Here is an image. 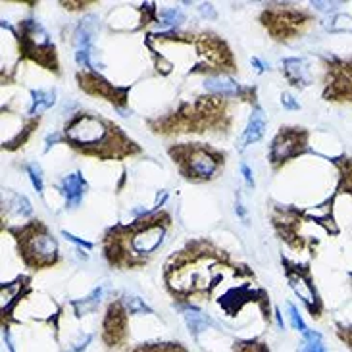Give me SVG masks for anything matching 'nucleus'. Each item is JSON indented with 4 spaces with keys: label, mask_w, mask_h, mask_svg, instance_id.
I'll return each mask as SVG.
<instances>
[{
    "label": "nucleus",
    "mask_w": 352,
    "mask_h": 352,
    "mask_svg": "<svg viewBox=\"0 0 352 352\" xmlns=\"http://www.w3.org/2000/svg\"><path fill=\"white\" fill-rule=\"evenodd\" d=\"M228 276L254 277V274L247 266L233 264L226 250L206 239L189 241L164 266L166 289L181 302H190L195 296L210 295V291Z\"/></svg>",
    "instance_id": "obj_1"
},
{
    "label": "nucleus",
    "mask_w": 352,
    "mask_h": 352,
    "mask_svg": "<svg viewBox=\"0 0 352 352\" xmlns=\"http://www.w3.org/2000/svg\"><path fill=\"white\" fill-rule=\"evenodd\" d=\"M172 216L168 212H151L129 223H118L106 229L102 237V254L108 266L116 270L143 267L153 254L162 247Z\"/></svg>",
    "instance_id": "obj_2"
},
{
    "label": "nucleus",
    "mask_w": 352,
    "mask_h": 352,
    "mask_svg": "<svg viewBox=\"0 0 352 352\" xmlns=\"http://www.w3.org/2000/svg\"><path fill=\"white\" fill-rule=\"evenodd\" d=\"M64 143L87 158L96 160H125L143 153L129 135L102 116L79 112L62 129Z\"/></svg>",
    "instance_id": "obj_3"
},
{
    "label": "nucleus",
    "mask_w": 352,
    "mask_h": 352,
    "mask_svg": "<svg viewBox=\"0 0 352 352\" xmlns=\"http://www.w3.org/2000/svg\"><path fill=\"white\" fill-rule=\"evenodd\" d=\"M148 129L162 137L185 133H229L233 125L229 98L204 95L181 102L173 112L146 120Z\"/></svg>",
    "instance_id": "obj_4"
},
{
    "label": "nucleus",
    "mask_w": 352,
    "mask_h": 352,
    "mask_svg": "<svg viewBox=\"0 0 352 352\" xmlns=\"http://www.w3.org/2000/svg\"><path fill=\"white\" fill-rule=\"evenodd\" d=\"M16 241L18 254L29 270H45L60 262V248L47 223L41 219H29L18 228L6 229Z\"/></svg>",
    "instance_id": "obj_5"
},
{
    "label": "nucleus",
    "mask_w": 352,
    "mask_h": 352,
    "mask_svg": "<svg viewBox=\"0 0 352 352\" xmlns=\"http://www.w3.org/2000/svg\"><path fill=\"white\" fill-rule=\"evenodd\" d=\"M168 154L181 177L189 183L214 181L226 166V153L204 143L172 144Z\"/></svg>",
    "instance_id": "obj_6"
},
{
    "label": "nucleus",
    "mask_w": 352,
    "mask_h": 352,
    "mask_svg": "<svg viewBox=\"0 0 352 352\" xmlns=\"http://www.w3.org/2000/svg\"><path fill=\"white\" fill-rule=\"evenodd\" d=\"M14 38L18 41L19 60L33 62V64L60 76L56 47L48 37L47 29L43 28L37 19H23L19 23L18 33L14 31Z\"/></svg>",
    "instance_id": "obj_7"
},
{
    "label": "nucleus",
    "mask_w": 352,
    "mask_h": 352,
    "mask_svg": "<svg viewBox=\"0 0 352 352\" xmlns=\"http://www.w3.org/2000/svg\"><path fill=\"white\" fill-rule=\"evenodd\" d=\"M314 14L310 10L293 8V6H270L260 14V23L266 28L277 43H289L302 37L314 25Z\"/></svg>",
    "instance_id": "obj_8"
},
{
    "label": "nucleus",
    "mask_w": 352,
    "mask_h": 352,
    "mask_svg": "<svg viewBox=\"0 0 352 352\" xmlns=\"http://www.w3.org/2000/svg\"><path fill=\"white\" fill-rule=\"evenodd\" d=\"M324 67V96L331 104H352V56L329 54L322 58Z\"/></svg>",
    "instance_id": "obj_9"
},
{
    "label": "nucleus",
    "mask_w": 352,
    "mask_h": 352,
    "mask_svg": "<svg viewBox=\"0 0 352 352\" xmlns=\"http://www.w3.org/2000/svg\"><path fill=\"white\" fill-rule=\"evenodd\" d=\"M281 264H283L285 277L289 281V287L293 289V293L300 298V302L305 305L308 314L312 316L314 320H320L322 314H324L325 306L314 285L310 264H298V262H293L289 258H281Z\"/></svg>",
    "instance_id": "obj_10"
},
{
    "label": "nucleus",
    "mask_w": 352,
    "mask_h": 352,
    "mask_svg": "<svg viewBox=\"0 0 352 352\" xmlns=\"http://www.w3.org/2000/svg\"><path fill=\"white\" fill-rule=\"evenodd\" d=\"M312 153L310 148V131L305 127H281L270 144V166L279 172L287 162Z\"/></svg>",
    "instance_id": "obj_11"
},
{
    "label": "nucleus",
    "mask_w": 352,
    "mask_h": 352,
    "mask_svg": "<svg viewBox=\"0 0 352 352\" xmlns=\"http://www.w3.org/2000/svg\"><path fill=\"white\" fill-rule=\"evenodd\" d=\"M272 226L276 229L281 241H285L287 245L295 250H305L308 241L300 233V226L308 221L305 218V210L295 208V206H283V204H276L272 208Z\"/></svg>",
    "instance_id": "obj_12"
},
{
    "label": "nucleus",
    "mask_w": 352,
    "mask_h": 352,
    "mask_svg": "<svg viewBox=\"0 0 352 352\" xmlns=\"http://www.w3.org/2000/svg\"><path fill=\"white\" fill-rule=\"evenodd\" d=\"M76 79L79 89L85 95L104 98L110 104H114L118 110H124L127 102H129V91H131V87L114 85V83H110L108 79L100 76L98 72L81 69V72H77Z\"/></svg>",
    "instance_id": "obj_13"
},
{
    "label": "nucleus",
    "mask_w": 352,
    "mask_h": 352,
    "mask_svg": "<svg viewBox=\"0 0 352 352\" xmlns=\"http://www.w3.org/2000/svg\"><path fill=\"white\" fill-rule=\"evenodd\" d=\"M127 308L124 300L108 305L104 322H102V341L108 346H120L127 337Z\"/></svg>",
    "instance_id": "obj_14"
},
{
    "label": "nucleus",
    "mask_w": 352,
    "mask_h": 352,
    "mask_svg": "<svg viewBox=\"0 0 352 352\" xmlns=\"http://www.w3.org/2000/svg\"><path fill=\"white\" fill-rule=\"evenodd\" d=\"M60 195L64 197V202H66V208H77L83 199H85L87 189H89V183L83 177L81 172H74L64 175L60 183L56 185Z\"/></svg>",
    "instance_id": "obj_15"
},
{
    "label": "nucleus",
    "mask_w": 352,
    "mask_h": 352,
    "mask_svg": "<svg viewBox=\"0 0 352 352\" xmlns=\"http://www.w3.org/2000/svg\"><path fill=\"white\" fill-rule=\"evenodd\" d=\"M283 76L293 87L298 89H306L312 85V72H310V64L305 58H285L283 64Z\"/></svg>",
    "instance_id": "obj_16"
},
{
    "label": "nucleus",
    "mask_w": 352,
    "mask_h": 352,
    "mask_svg": "<svg viewBox=\"0 0 352 352\" xmlns=\"http://www.w3.org/2000/svg\"><path fill=\"white\" fill-rule=\"evenodd\" d=\"M266 114H264V110L256 104L252 108L250 120H248L247 127H245V131H243L241 139H239V151H245L250 144L258 143V141L264 137V133H266Z\"/></svg>",
    "instance_id": "obj_17"
},
{
    "label": "nucleus",
    "mask_w": 352,
    "mask_h": 352,
    "mask_svg": "<svg viewBox=\"0 0 352 352\" xmlns=\"http://www.w3.org/2000/svg\"><path fill=\"white\" fill-rule=\"evenodd\" d=\"M331 164L337 170V189H335V197L339 195H349L352 197V158L346 154H341L337 158H329Z\"/></svg>",
    "instance_id": "obj_18"
},
{
    "label": "nucleus",
    "mask_w": 352,
    "mask_h": 352,
    "mask_svg": "<svg viewBox=\"0 0 352 352\" xmlns=\"http://www.w3.org/2000/svg\"><path fill=\"white\" fill-rule=\"evenodd\" d=\"M56 104V93L54 91H45V89H31V106H29L28 114L31 118L41 116L43 112L50 110Z\"/></svg>",
    "instance_id": "obj_19"
},
{
    "label": "nucleus",
    "mask_w": 352,
    "mask_h": 352,
    "mask_svg": "<svg viewBox=\"0 0 352 352\" xmlns=\"http://www.w3.org/2000/svg\"><path fill=\"white\" fill-rule=\"evenodd\" d=\"M2 204H4V210H8L16 216H21V218H28L33 214V206L28 200V197L19 195V192H14V190H6L4 192V199H2Z\"/></svg>",
    "instance_id": "obj_20"
},
{
    "label": "nucleus",
    "mask_w": 352,
    "mask_h": 352,
    "mask_svg": "<svg viewBox=\"0 0 352 352\" xmlns=\"http://www.w3.org/2000/svg\"><path fill=\"white\" fill-rule=\"evenodd\" d=\"M183 21H185V16L179 8H162L158 12V19H156V23L166 31H175V28H179Z\"/></svg>",
    "instance_id": "obj_21"
},
{
    "label": "nucleus",
    "mask_w": 352,
    "mask_h": 352,
    "mask_svg": "<svg viewBox=\"0 0 352 352\" xmlns=\"http://www.w3.org/2000/svg\"><path fill=\"white\" fill-rule=\"evenodd\" d=\"M100 298H102V287H98L95 289L93 293L85 298H81V300H74L72 306H74V310H76L77 316H85L89 312H95L98 305H100Z\"/></svg>",
    "instance_id": "obj_22"
},
{
    "label": "nucleus",
    "mask_w": 352,
    "mask_h": 352,
    "mask_svg": "<svg viewBox=\"0 0 352 352\" xmlns=\"http://www.w3.org/2000/svg\"><path fill=\"white\" fill-rule=\"evenodd\" d=\"M298 352H327V346H325L322 333L308 329V331L302 335V344H300Z\"/></svg>",
    "instance_id": "obj_23"
},
{
    "label": "nucleus",
    "mask_w": 352,
    "mask_h": 352,
    "mask_svg": "<svg viewBox=\"0 0 352 352\" xmlns=\"http://www.w3.org/2000/svg\"><path fill=\"white\" fill-rule=\"evenodd\" d=\"M325 28L331 33H352V16H349V14H335Z\"/></svg>",
    "instance_id": "obj_24"
},
{
    "label": "nucleus",
    "mask_w": 352,
    "mask_h": 352,
    "mask_svg": "<svg viewBox=\"0 0 352 352\" xmlns=\"http://www.w3.org/2000/svg\"><path fill=\"white\" fill-rule=\"evenodd\" d=\"M122 300H124V305H125V308H127V312H129V314H135V316L153 314V310L148 308V305L144 302L143 298H139V296L125 295Z\"/></svg>",
    "instance_id": "obj_25"
},
{
    "label": "nucleus",
    "mask_w": 352,
    "mask_h": 352,
    "mask_svg": "<svg viewBox=\"0 0 352 352\" xmlns=\"http://www.w3.org/2000/svg\"><path fill=\"white\" fill-rule=\"evenodd\" d=\"M131 352H189L185 346H181L179 343H153L137 346Z\"/></svg>",
    "instance_id": "obj_26"
},
{
    "label": "nucleus",
    "mask_w": 352,
    "mask_h": 352,
    "mask_svg": "<svg viewBox=\"0 0 352 352\" xmlns=\"http://www.w3.org/2000/svg\"><path fill=\"white\" fill-rule=\"evenodd\" d=\"M25 172H28L29 179H31V185H33V189L37 190V192H43L45 189V179H43V170H41V166L37 162H31L25 166Z\"/></svg>",
    "instance_id": "obj_27"
},
{
    "label": "nucleus",
    "mask_w": 352,
    "mask_h": 352,
    "mask_svg": "<svg viewBox=\"0 0 352 352\" xmlns=\"http://www.w3.org/2000/svg\"><path fill=\"white\" fill-rule=\"evenodd\" d=\"M287 318H289V322H291V327H293V329L300 331L302 335L308 331V327H306L305 320H302V316H300L298 308H296L293 302H287Z\"/></svg>",
    "instance_id": "obj_28"
},
{
    "label": "nucleus",
    "mask_w": 352,
    "mask_h": 352,
    "mask_svg": "<svg viewBox=\"0 0 352 352\" xmlns=\"http://www.w3.org/2000/svg\"><path fill=\"white\" fill-rule=\"evenodd\" d=\"M233 352H270V349H267V344L260 343V341L248 339V341H239V343H235Z\"/></svg>",
    "instance_id": "obj_29"
},
{
    "label": "nucleus",
    "mask_w": 352,
    "mask_h": 352,
    "mask_svg": "<svg viewBox=\"0 0 352 352\" xmlns=\"http://www.w3.org/2000/svg\"><path fill=\"white\" fill-rule=\"evenodd\" d=\"M335 333L339 337V341L344 343V346L352 352V325L351 324H335Z\"/></svg>",
    "instance_id": "obj_30"
},
{
    "label": "nucleus",
    "mask_w": 352,
    "mask_h": 352,
    "mask_svg": "<svg viewBox=\"0 0 352 352\" xmlns=\"http://www.w3.org/2000/svg\"><path fill=\"white\" fill-rule=\"evenodd\" d=\"M62 235L66 237V241H69V243H74V245H77V247L85 248V250H91V248L95 247L91 241H85V239H79L76 237V235H72V233H67V231H62Z\"/></svg>",
    "instance_id": "obj_31"
},
{
    "label": "nucleus",
    "mask_w": 352,
    "mask_h": 352,
    "mask_svg": "<svg viewBox=\"0 0 352 352\" xmlns=\"http://www.w3.org/2000/svg\"><path fill=\"white\" fill-rule=\"evenodd\" d=\"M281 104H283V108H287V110H300V102H298L293 95H289V93H283V95H281Z\"/></svg>",
    "instance_id": "obj_32"
},
{
    "label": "nucleus",
    "mask_w": 352,
    "mask_h": 352,
    "mask_svg": "<svg viewBox=\"0 0 352 352\" xmlns=\"http://www.w3.org/2000/svg\"><path fill=\"white\" fill-rule=\"evenodd\" d=\"M241 173H243V179L247 181L248 187H254V175H252V170H250L245 162L241 164Z\"/></svg>",
    "instance_id": "obj_33"
},
{
    "label": "nucleus",
    "mask_w": 352,
    "mask_h": 352,
    "mask_svg": "<svg viewBox=\"0 0 352 352\" xmlns=\"http://www.w3.org/2000/svg\"><path fill=\"white\" fill-rule=\"evenodd\" d=\"M91 339H93L91 335H83V337H81L79 341H76V343H74L72 351H74V352H83L87 349V343H91Z\"/></svg>",
    "instance_id": "obj_34"
},
{
    "label": "nucleus",
    "mask_w": 352,
    "mask_h": 352,
    "mask_svg": "<svg viewBox=\"0 0 352 352\" xmlns=\"http://www.w3.org/2000/svg\"><path fill=\"white\" fill-rule=\"evenodd\" d=\"M312 6L320 12H333L339 6V2H312Z\"/></svg>",
    "instance_id": "obj_35"
},
{
    "label": "nucleus",
    "mask_w": 352,
    "mask_h": 352,
    "mask_svg": "<svg viewBox=\"0 0 352 352\" xmlns=\"http://www.w3.org/2000/svg\"><path fill=\"white\" fill-rule=\"evenodd\" d=\"M200 14L206 16V18H216V12H214L212 4H200Z\"/></svg>",
    "instance_id": "obj_36"
},
{
    "label": "nucleus",
    "mask_w": 352,
    "mask_h": 352,
    "mask_svg": "<svg viewBox=\"0 0 352 352\" xmlns=\"http://www.w3.org/2000/svg\"><path fill=\"white\" fill-rule=\"evenodd\" d=\"M64 4V8L66 10H81V6L85 8L89 4H93V2H62Z\"/></svg>",
    "instance_id": "obj_37"
},
{
    "label": "nucleus",
    "mask_w": 352,
    "mask_h": 352,
    "mask_svg": "<svg viewBox=\"0 0 352 352\" xmlns=\"http://www.w3.org/2000/svg\"><path fill=\"white\" fill-rule=\"evenodd\" d=\"M235 212H237L239 216H241V219L247 223V208L243 206V202H241V199H237V202H235Z\"/></svg>",
    "instance_id": "obj_38"
},
{
    "label": "nucleus",
    "mask_w": 352,
    "mask_h": 352,
    "mask_svg": "<svg viewBox=\"0 0 352 352\" xmlns=\"http://www.w3.org/2000/svg\"><path fill=\"white\" fill-rule=\"evenodd\" d=\"M250 64L256 67L258 74H264V72H266V66H264V64H262V62H260L258 58H252V60H250Z\"/></svg>",
    "instance_id": "obj_39"
},
{
    "label": "nucleus",
    "mask_w": 352,
    "mask_h": 352,
    "mask_svg": "<svg viewBox=\"0 0 352 352\" xmlns=\"http://www.w3.org/2000/svg\"><path fill=\"white\" fill-rule=\"evenodd\" d=\"M349 279H351V285H352V272H349Z\"/></svg>",
    "instance_id": "obj_40"
}]
</instances>
